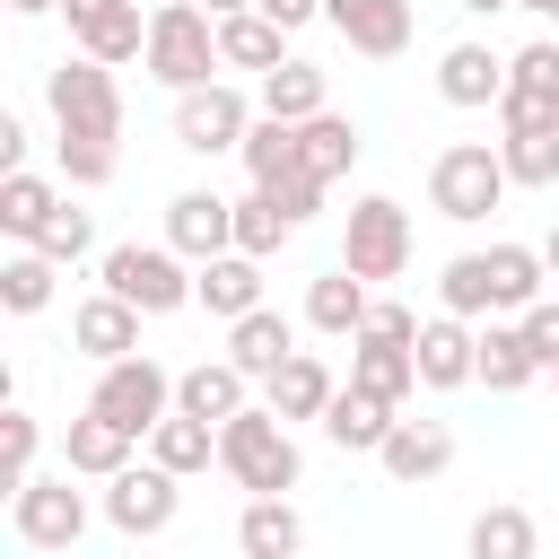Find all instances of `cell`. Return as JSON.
I'll list each match as a JSON object with an SVG mask.
<instances>
[{
    "mask_svg": "<svg viewBox=\"0 0 559 559\" xmlns=\"http://www.w3.org/2000/svg\"><path fill=\"white\" fill-rule=\"evenodd\" d=\"M44 105H52L61 175H70L79 192L114 183V166H122V87H114V61H96V52L52 61V70H44Z\"/></svg>",
    "mask_w": 559,
    "mask_h": 559,
    "instance_id": "cell-1",
    "label": "cell"
},
{
    "mask_svg": "<svg viewBox=\"0 0 559 559\" xmlns=\"http://www.w3.org/2000/svg\"><path fill=\"white\" fill-rule=\"evenodd\" d=\"M218 472L245 498H262V489H297L306 480V454H297V437H288V419L271 402H245L236 419H218Z\"/></svg>",
    "mask_w": 559,
    "mask_h": 559,
    "instance_id": "cell-2",
    "label": "cell"
},
{
    "mask_svg": "<svg viewBox=\"0 0 559 559\" xmlns=\"http://www.w3.org/2000/svg\"><path fill=\"white\" fill-rule=\"evenodd\" d=\"M140 61H148V79L175 87V96L201 87V79H218V70H227V52H218V17H210L201 0H166V9L148 17V52H140Z\"/></svg>",
    "mask_w": 559,
    "mask_h": 559,
    "instance_id": "cell-3",
    "label": "cell"
},
{
    "mask_svg": "<svg viewBox=\"0 0 559 559\" xmlns=\"http://www.w3.org/2000/svg\"><path fill=\"white\" fill-rule=\"evenodd\" d=\"M507 157L489 148V140H454V148H437V166H428V201H437V218H454V227H480L498 201H507Z\"/></svg>",
    "mask_w": 559,
    "mask_h": 559,
    "instance_id": "cell-4",
    "label": "cell"
},
{
    "mask_svg": "<svg viewBox=\"0 0 559 559\" xmlns=\"http://www.w3.org/2000/svg\"><path fill=\"white\" fill-rule=\"evenodd\" d=\"M70 480H79V472L61 463V472H26V480L9 489V524H17L26 550H79V533H87V498H79Z\"/></svg>",
    "mask_w": 559,
    "mask_h": 559,
    "instance_id": "cell-5",
    "label": "cell"
},
{
    "mask_svg": "<svg viewBox=\"0 0 559 559\" xmlns=\"http://www.w3.org/2000/svg\"><path fill=\"white\" fill-rule=\"evenodd\" d=\"M253 114H262V96H245V87H227V79H201V87L175 96V148H192V157H227V148H245Z\"/></svg>",
    "mask_w": 559,
    "mask_h": 559,
    "instance_id": "cell-6",
    "label": "cell"
},
{
    "mask_svg": "<svg viewBox=\"0 0 559 559\" xmlns=\"http://www.w3.org/2000/svg\"><path fill=\"white\" fill-rule=\"evenodd\" d=\"M341 262L376 288V280H402L411 271V210L393 192H367L349 201V227H341Z\"/></svg>",
    "mask_w": 559,
    "mask_h": 559,
    "instance_id": "cell-7",
    "label": "cell"
},
{
    "mask_svg": "<svg viewBox=\"0 0 559 559\" xmlns=\"http://www.w3.org/2000/svg\"><path fill=\"white\" fill-rule=\"evenodd\" d=\"M96 280H105L114 297H131L140 314H175V306H192V271H183L175 245H105Z\"/></svg>",
    "mask_w": 559,
    "mask_h": 559,
    "instance_id": "cell-8",
    "label": "cell"
},
{
    "mask_svg": "<svg viewBox=\"0 0 559 559\" xmlns=\"http://www.w3.org/2000/svg\"><path fill=\"white\" fill-rule=\"evenodd\" d=\"M87 411H105V419H122L131 437H148V428L175 411V376H166L148 349H131V358H105V367H96V393H87Z\"/></svg>",
    "mask_w": 559,
    "mask_h": 559,
    "instance_id": "cell-9",
    "label": "cell"
},
{
    "mask_svg": "<svg viewBox=\"0 0 559 559\" xmlns=\"http://www.w3.org/2000/svg\"><path fill=\"white\" fill-rule=\"evenodd\" d=\"M175 507H183V472H166L157 454H148V463H122V472L105 480V524H114V533H131V542L166 533V524H175Z\"/></svg>",
    "mask_w": 559,
    "mask_h": 559,
    "instance_id": "cell-10",
    "label": "cell"
},
{
    "mask_svg": "<svg viewBox=\"0 0 559 559\" xmlns=\"http://www.w3.org/2000/svg\"><path fill=\"white\" fill-rule=\"evenodd\" d=\"M61 17H70V44L96 52V61H114V70L148 52V17H140V0H61Z\"/></svg>",
    "mask_w": 559,
    "mask_h": 559,
    "instance_id": "cell-11",
    "label": "cell"
},
{
    "mask_svg": "<svg viewBox=\"0 0 559 559\" xmlns=\"http://www.w3.org/2000/svg\"><path fill=\"white\" fill-rule=\"evenodd\" d=\"M411 358H419V384L428 393L480 384V332H472V314H428L419 341H411Z\"/></svg>",
    "mask_w": 559,
    "mask_h": 559,
    "instance_id": "cell-12",
    "label": "cell"
},
{
    "mask_svg": "<svg viewBox=\"0 0 559 559\" xmlns=\"http://www.w3.org/2000/svg\"><path fill=\"white\" fill-rule=\"evenodd\" d=\"M323 17L367 61H402L411 52V0H323Z\"/></svg>",
    "mask_w": 559,
    "mask_h": 559,
    "instance_id": "cell-13",
    "label": "cell"
},
{
    "mask_svg": "<svg viewBox=\"0 0 559 559\" xmlns=\"http://www.w3.org/2000/svg\"><path fill=\"white\" fill-rule=\"evenodd\" d=\"M192 306H210L218 323H236V314H253V306H262V253H245V245H227V253H210V262H192Z\"/></svg>",
    "mask_w": 559,
    "mask_h": 559,
    "instance_id": "cell-14",
    "label": "cell"
},
{
    "mask_svg": "<svg viewBox=\"0 0 559 559\" xmlns=\"http://www.w3.org/2000/svg\"><path fill=\"white\" fill-rule=\"evenodd\" d=\"M166 245H175L183 262L227 253V245H236V201H218V192H175V201H166Z\"/></svg>",
    "mask_w": 559,
    "mask_h": 559,
    "instance_id": "cell-15",
    "label": "cell"
},
{
    "mask_svg": "<svg viewBox=\"0 0 559 559\" xmlns=\"http://www.w3.org/2000/svg\"><path fill=\"white\" fill-rule=\"evenodd\" d=\"M70 349L96 358V367H105V358H131V349H140V306L114 297V288H96V297L70 314Z\"/></svg>",
    "mask_w": 559,
    "mask_h": 559,
    "instance_id": "cell-16",
    "label": "cell"
},
{
    "mask_svg": "<svg viewBox=\"0 0 559 559\" xmlns=\"http://www.w3.org/2000/svg\"><path fill=\"white\" fill-rule=\"evenodd\" d=\"M393 419H402V402H384V393H367V384H341V393L323 402V437H332L341 454H376V445L393 437Z\"/></svg>",
    "mask_w": 559,
    "mask_h": 559,
    "instance_id": "cell-17",
    "label": "cell"
},
{
    "mask_svg": "<svg viewBox=\"0 0 559 559\" xmlns=\"http://www.w3.org/2000/svg\"><path fill=\"white\" fill-rule=\"evenodd\" d=\"M376 463H384L402 489H419V480H437V472L454 463V428H445V419H393V437L376 445Z\"/></svg>",
    "mask_w": 559,
    "mask_h": 559,
    "instance_id": "cell-18",
    "label": "cell"
},
{
    "mask_svg": "<svg viewBox=\"0 0 559 559\" xmlns=\"http://www.w3.org/2000/svg\"><path fill=\"white\" fill-rule=\"evenodd\" d=\"M341 393V376L314 358V349H288L271 376H262V402L280 411V419H323V402Z\"/></svg>",
    "mask_w": 559,
    "mask_h": 559,
    "instance_id": "cell-19",
    "label": "cell"
},
{
    "mask_svg": "<svg viewBox=\"0 0 559 559\" xmlns=\"http://www.w3.org/2000/svg\"><path fill=\"white\" fill-rule=\"evenodd\" d=\"M131 445H140V437H131L122 419H105V411H79V419L61 428V463H70L79 480H114V472L131 463Z\"/></svg>",
    "mask_w": 559,
    "mask_h": 559,
    "instance_id": "cell-20",
    "label": "cell"
},
{
    "mask_svg": "<svg viewBox=\"0 0 559 559\" xmlns=\"http://www.w3.org/2000/svg\"><path fill=\"white\" fill-rule=\"evenodd\" d=\"M236 550H245V559H288V550H306V515L288 507V489L245 498V515H236Z\"/></svg>",
    "mask_w": 559,
    "mask_h": 559,
    "instance_id": "cell-21",
    "label": "cell"
},
{
    "mask_svg": "<svg viewBox=\"0 0 559 559\" xmlns=\"http://www.w3.org/2000/svg\"><path fill=\"white\" fill-rule=\"evenodd\" d=\"M437 96H445V105H498V96H507V61H498L489 44H445Z\"/></svg>",
    "mask_w": 559,
    "mask_h": 559,
    "instance_id": "cell-22",
    "label": "cell"
},
{
    "mask_svg": "<svg viewBox=\"0 0 559 559\" xmlns=\"http://www.w3.org/2000/svg\"><path fill=\"white\" fill-rule=\"evenodd\" d=\"M245 367L236 358H201V367H183L175 376V411H192V419H236L245 411Z\"/></svg>",
    "mask_w": 559,
    "mask_h": 559,
    "instance_id": "cell-23",
    "label": "cell"
},
{
    "mask_svg": "<svg viewBox=\"0 0 559 559\" xmlns=\"http://www.w3.org/2000/svg\"><path fill=\"white\" fill-rule=\"evenodd\" d=\"M218 52H227V70H280L288 61V26L271 9H236V17H218Z\"/></svg>",
    "mask_w": 559,
    "mask_h": 559,
    "instance_id": "cell-24",
    "label": "cell"
},
{
    "mask_svg": "<svg viewBox=\"0 0 559 559\" xmlns=\"http://www.w3.org/2000/svg\"><path fill=\"white\" fill-rule=\"evenodd\" d=\"M288 349H297V323H288V314H271V306H253V314H236V323H227V358H236L253 384H262Z\"/></svg>",
    "mask_w": 559,
    "mask_h": 559,
    "instance_id": "cell-25",
    "label": "cell"
},
{
    "mask_svg": "<svg viewBox=\"0 0 559 559\" xmlns=\"http://www.w3.org/2000/svg\"><path fill=\"white\" fill-rule=\"evenodd\" d=\"M358 148H367V140H358V122H349V114H332V105L297 122V166H314L323 183H332V175H349V166H358Z\"/></svg>",
    "mask_w": 559,
    "mask_h": 559,
    "instance_id": "cell-26",
    "label": "cell"
},
{
    "mask_svg": "<svg viewBox=\"0 0 559 559\" xmlns=\"http://www.w3.org/2000/svg\"><path fill=\"white\" fill-rule=\"evenodd\" d=\"M306 323L314 332H332V341H349L358 323H367V280L341 262V271H323V280H306Z\"/></svg>",
    "mask_w": 559,
    "mask_h": 559,
    "instance_id": "cell-27",
    "label": "cell"
},
{
    "mask_svg": "<svg viewBox=\"0 0 559 559\" xmlns=\"http://www.w3.org/2000/svg\"><path fill=\"white\" fill-rule=\"evenodd\" d=\"M148 454H157L166 472H183V480H192V472H210V463H218V419H192V411H166V419L148 428Z\"/></svg>",
    "mask_w": 559,
    "mask_h": 559,
    "instance_id": "cell-28",
    "label": "cell"
},
{
    "mask_svg": "<svg viewBox=\"0 0 559 559\" xmlns=\"http://www.w3.org/2000/svg\"><path fill=\"white\" fill-rule=\"evenodd\" d=\"M52 210H61V183H52V175H26V166L0 175V227H9L17 245H35Z\"/></svg>",
    "mask_w": 559,
    "mask_h": 559,
    "instance_id": "cell-29",
    "label": "cell"
},
{
    "mask_svg": "<svg viewBox=\"0 0 559 559\" xmlns=\"http://www.w3.org/2000/svg\"><path fill=\"white\" fill-rule=\"evenodd\" d=\"M533 376H542V358H533V341H524V314H515V323H489V332H480V384H489V393H524Z\"/></svg>",
    "mask_w": 559,
    "mask_h": 559,
    "instance_id": "cell-30",
    "label": "cell"
},
{
    "mask_svg": "<svg viewBox=\"0 0 559 559\" xmlns=\"http://www.w3.org/2000/svg\"><path fill=\"white\" fill-rule=\"evenodd\" d=\"M349 384H367L384 402H411L419 393V358L402 341H349Z\"/></svg>",
    "mask_w": 559,
    "mask_h": 559,
    "instance_id": "cell-31",
    "label": "cell"
},
{
    "mask_svg": "<svg viewBox=\"0 0 559 559\" xmlns=\"http://www.w3.org/2000/svg\"><path fill=\"white\" fill-rule=\"evenodd\" d=\"M542 280H550L542 245H489V297H498V314H524L542 297Z\"/></svg>",
    "mask_w": 559,
    "mask_h": 559,
    "instance_id": "cell-32",
    "label": "cell"
},
{
    "mask_svg": "<svg viewBox=\"0 0 559 559\" xmlns=\"http://www.w3.org/2000/svg\"><path fill=\"white\" fill-rule=\"evenodd\" d=\"M52 280H61V262H52L44 245H17V253L0 262V306H9V314H44V306H52Z\"/></svg>",
    "mask_w": 559,
    "mask_h": 559,
    "instance_id": "cell-33",
    "label": "cell"
},
{
    "mask_svg": "<svg viewBox=\"0 0 559 559\" xmlns=\"http://www.w3.org/2000/svg\"><path fill=\"white\" fill-rule=\"evenodd\" d=\"M463 542H472V559H533V550H542V524H533L524 507H480Z\"/></svg>",
    "mask_w": 559,
    "mask_h": 559,
    "instance_id": "cell-34",
    "label": "cell"
},
{
    "mask_svg": "<svg viewBox=\"0 0 559 559\" xmlns=\"http://www.w3.org/2000/svg\"><path fill=\"white\" fill-rule=\"evenodd\" d=\"M323 105H332V87H323L314 61H280V70H262V114L306 122V114H323Z\"/></svg>",
    "mask_w": 559,
    "mask_h": 559,
    "instance_id": "cell-35",
    "label": "cell"
},
{
    "mask_svg": "<svg viewBox=\"0 0 559 559\" xmlns=\"http://www.w3.org/2000/svg\"><path fill=\"white\" fill-rule=\"evenodd\" d=\"M288 236H297V218H288V210H280V192H271V183H253V192H245V201H236V245H245V253H262V262H271V253H280V245H288Z\"/></svg>",
    "mask_w": 559,
    "mask_h": 559,
    "instance_id": "cell-36",
    "label": "cell"
},
{
    "mask_svg": "<svg viewBox=\"0 0 559 559\" xmlns=\"http://www.w3.org/2000/svg\"><path fill=\"white\" fill-rule=\"evenodd\" d=\"M236 157H245V175H253V183L288 175V166H297V122H288V114H253V131H245V148H236Z\"/></svg>",
    "mask_w": 559,
    "mask_h": 559,
    "instance_id": "cell-37",
    "label": "cell"
},
{
    "mask_svg": "<svg viewBox=\"0 0 559 559\" xmlns=\"http://www.w3.org/2000/svg\"><path fill=\"white\" fill-rule=\"evenodd\" d=\"M498 157H507V175H515V183L550 192V183H559V122H550V131H507V140H498Z\"/></svg>",
    "mask_w": 559,
    "mask_h": 559,
    "instance_id": "cell-38",
    "label": "cell"
},
{
    "mask_svg": "<svg viewBox=\"0 0 559 559\" xmlns=\"http://www.w3.org/2000/svg\"><path fill=\"white\" fill-rule=\"evenodd\" d=\"M437 297H445V314H498V297H489V253H454V262L437 271Z\"/></svg>",
    "mask_w": 559,
    "mask_h": 559,
    "instance_id": "cell-39",
    "label": "cell"
},
{
    "mask_svg": "<svg viewBox=\"0 0 559 559\" xmlns=\"http://www.w3.org/2000/svg\"><path fill=\"white\" fill-rule=\"evenodd\" d=\"M35 445H44L35 419H26V411H0V489H17V480L35 472Z\"/></svg>",
    "mask_w": 559,
    "mask_h": 559,
    "instance_id": "cell-40",
    "label": "cell"
},
{
    "mask_svg": "<svg viewBox=\"0 0 559 559\" xmlns=\"http://www.w3.org/2000/svg\"><path fill=\"white\" fill-rule=\"evenodd\" d=\"M507 87H533V96H559V44L533 35L524 52H507Z\"/></svg>",
    "mask_w": 559,
    "mask_h": 559,
    "instance_id": "cell-41",
    "label": "cell"
},
{
    "mask_svg": "<svg viewBox=\"0 0 559 559\" xmlns=\"http://www.w3.org/2000/svg\"><path fill=\"white\" fill-rule=\"evenodd\" d=\"M35 245H44L52 262H79V253L96 245V227H87V210H70V201H61V210L44 218V236H35Z\"/></svg>",
    "mask_w": 559,
    "mask_h": 559,
    "instance_id": "cell-42",
    "label": "cell"
},
{
    "mask_svg": "<svg viewBox=\"0 0 559 559\" xmlns=\"http://www.w3.org/2000/svg\"><path fill=\"white\" fill-rule=\"evenodd\" d=\"M349 341H402V349H411V341H419V314H411L402 297H367V323H358Z\"/></svg>",
    "mask_w": 559,
    "mask_h": 559,
    "instance_id": "cell-43",
    "label": "cell"
},
{
    "mask_svg": "<svg viewBox=\"0 0 559 559\" xmlns=\"http://www.w3.org/2000/svg\"><path fill=\"white\" fill-rule=\"evenodd\" d=\"M550 122H559V96H533V87L498 96V131H550Z\"/></svg>",
    "mask_w": 559,
    "mask_h": 559,
    "instance_id": "cell-44",
    "label": "cell"
},
{
    "mask_svg": "<svg viewBox=\"0 0 559 559\" xmlns=\"http://www.w3.org/2000/svg\"><path fill=\"white\" fill-rule=\"evenodd\" d=\"M271 192H280V210H288L297 227L323 210V175H314V166H288V175H271Z\"/></svg>",
    "mask_w": 559,
    "mask_h": 559,
    "instance_id": "cell-45",
    "label": "cell"
},
{
    "mask_svg": "<svg viewBox=\"0 0 559 559\" xmlns=\"http://www.w3.org/2000/svg\"><path fill=\"white\" fill-rule=\"evenodd\" d=\"M524 341H533V358H542V376H550V367H559V306H550V297L524 306Z\"/></svg>",
    "mask_w": 559,
    "mask_h": 559,
    "instance_id": "cell-46",
    "label": "cell"
},
{
    "mask_svg": "<svg viewBox=\"0 0 559 559\" xmlns=\"http://www.w3.org/2000/svg\"><path fill=\"white\" fill-rule=\"evenodd\" d=\"M0 166H26V122L0 114Z\"/></svg>",
    "mask_w": 559,
    "mask_h": 559,
    "instance_id": "cell-47",
    "label": "cell"
},
{
    "mask_svg": "<svg viewBox=\"0 0 559 559\" xmlns=\"http://www.w3.org/2000/svg\"><path fill=\"white\" fill-rule=\"evenodd\" d=\"M542 262H550V280H559V218H550V236H542Z\"/></svg>",
    "mask_w": 559,
    "mask_h": 559,
    "instance_id": "cell-48",
    "label": "cell"
},
{
    "mask_svg": "<svg viewBox=\"0 0 559 559\" xmlns=\"http://www.w3.org/2000/svg\"><path fill=\"white\" fill-rule=\"evenodd\" d=\"M463 9H472V17H498V9H515V0H463Z\"/></svg>",
    "mask_w": 559,
    "mask_h": 559,
    "instance_id": "cell-49",
    "label": "cell"
},
{
    "mask_svg": "<svg viewBox=\"0 0 559 559\" xmlns=\"http://www.w3.org/2000/svg\"><path fill=\"white\" fill-rule=\"evenodd\" d=\"M201 9H210V17H236V9H253V0H201Z\"/></svg>",
    "mask_w": 559,
    "mask_h": 559,
    "instance_id": "cell-50",
    "label": "cell"
},
{
    "mask_svg": "<svg viewBox=\"0 0 559 559\" xmlns=\"http://www.w3.org/2000/svg\"><path fill=\"white\" fill-rule=\"evenodd\" d=\"M9 9H17V17H44V9H61V0H9Z\"/></svg>",
    "mask_w": 559,
    "mask_h": 559,
    "instance_id": "cell-51",
    "label": "cell"
},
{
    "mask_svg": "<svg viewBox=\"0 0 559 559\" xmlns=\"http://www.w3.org/2000/svg\"><path fill=\"white\" fill-rule=\"evenodd\" d=\"M515 9H533V17H550V26H559V0H515Z\"/></svg>",
    "mask_w": 559,
    "mask_h": 559,
    "instance_id": "cell-52",
    "label": "cell"
},
{
    "mask_svg": "<svg viewBox=\"0 0 559 559\" xmlns=\"http://www.w3.org/2000/svg\"><path fill=\"white\" fill-rule=\"evenodd\" d=\"M550 384H559V367H550Z\"/></svg>",
    "mask_w": 559,
    "mask_h": 559,
    "instance_id": "cell-53",
    "label": "cell"
}]
</instances>
